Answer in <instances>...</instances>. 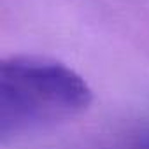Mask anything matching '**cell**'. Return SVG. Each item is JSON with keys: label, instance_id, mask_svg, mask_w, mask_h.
<instances>
[{"label": "cell", "instance_id": "obj_2", "mask_svg": "<svg viewBox=\"0 0 149 149\" xmlns=\"http://www.w3.org/2000/svg\"><path fill=\"white\" fill-rule=\"evenodd\" d=\"M132 149H149V132L142 133V135L135 140V144H133Z\"/></svg>", "mask_w": 149, "mask_h": 149}, {"label": "cell", "instance_id": "obj_1", "mask_svg": "<svg viewBox=\"0 0 149 149\" xmlns=\"http://www.w3.org/2000/svg\"><path fill=\"white\" fill-rule=\"evenodd\" d=\"M93 91L61 61L16 54L0 63V139L9 142L83 114Z\"/></svg>", "mask_w": 149, "mask_h": 149}]
</instances>
